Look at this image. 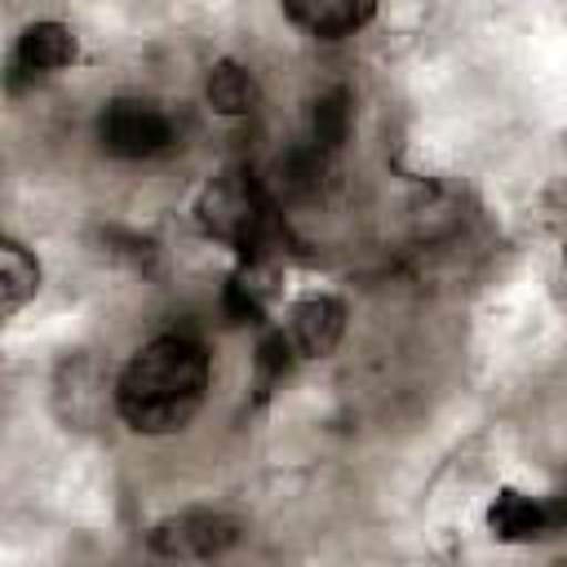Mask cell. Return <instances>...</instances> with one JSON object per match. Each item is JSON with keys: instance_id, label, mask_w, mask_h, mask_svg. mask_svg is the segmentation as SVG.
I'll list each match as a JSON object with an SVG mask.
<instances>
[{"instance_id": "cell-7", "label": "cell", "mask_w": 567, "mask_h": 567, "mask_svg": "<svg viewBox=\"0 0 567 567\" xmlns=\"http://www.w3.org/2000/svg\"><path fill=\"white\" fill-rule=\"evenodd\" d=\"M75 62V35L62 27V22H31L22 35H18V49H13V84L18 75H40V71H58Z\"/></svg>"}, {"instance_id": "cell-4", "label": "cell", "mask_w": 567, "mask_h": 567, "mask_svg": "<svg viewBox=\"0 0 567 567\" xmlns=\"http://www.w3.org/2000/svg\"><path fill=\"white\" fill-rule=\"evenodd\" d=\"M239 540V523L226 518V514H213V509H186L168 523H159L151 532V545L159 554H182V558H213V554H226L230 545Z\"/></svg>"}, {"instance_id": "cell-10", "label": "cell", "mask_w": 567, "mask_h": 567, "mask_svg": "<svg viewBox=\"0 0 567 567\" xmlns=\"http://www.w3.org/2000/svg\"><path fill=\"white\" fill-rule=\"evenodd\" d=\"M350 124H354V102L346 89H328L310 102V146H319L323 155H332L346 137H350Z\"/></svg>"}, {"instance_id": "cell-9", "label": "cell", "mask_w": 567, "mask_h": 567, "mask_svg": "<svg viewBox=\"0 0 567 567\" xmlns=\"http://www.w3.org/2000/svg\"><path fill=\"white\" fill-rule=\"evenodd\" d=\"M204 97L217 115H248L257 106V80L248 66L226 58V62H213V71L204 80Z\"/></svg>"}, {"instance_id": "cell-1", "label": "cell", "mask_w": 567, "mask_h": 567, "mask_svg": "<svg viewBox=\"0 0 567 567\" xmlns=\"http://www.w3.org/2000/svg\"><path fill=\"white\" fill-rule=\"evenodd\" d=\"M208 390V354L190 332H164L146 341L128 368L120 372L115 403L128 430L137 434H173L182 430Z\"/></svg>"}, {"instance_id": "cell-5", "label": "cell", "mask_w": 567, "mask_h": 567, "mask_svg": "<svg viewBox=\"0 0 567 567\" xmlns=\"http://www.w3.org/2000/svg\"><path fill=\"white\" fill-rule=\"evenodd\" d=\"M341 332H346V306L337 301V297H301L297 306H292V323H288V337H292V346L301 350V354H332L337 350V341H341Z\"/></svg>"}, {"instance_id": "cell-2", "label": "cell", "mask_w": 567, "mask_h": 567, "mask_svg": "<svg viewBox=\"0 0 567 567\" xmlns=\"http://www.w3.org/2000/svg\"><path fill=\"white\" fill-rule=\"evenodd\" d=\"M97 142L120 159H151L177 142L173 115L151 97H115L97 115Z\"/></svg>"}, {"instance_id": "cell-11", "label": "cell", "mask_w": 567, "mask_h": 567, "mask_svg": "<svg viewBox=\"0 0 567 567\" xmlns=\"http://www.w3.org/2000/svg\"><path fill=\"white\" fill-rule=\"evenodd\" d=\"M35 288H40V266H35V257H31L22 244L4 239V244H0V297H4V315H13L27 297H35Z\"/></svg>"}, {"instance_id": "cell-3", "label": "cell", "mask_w": 567, "mask_h": 567, "mask_svg": "<svg viewBox=\"0 0 567 567\" xmlns=\"http://www.w3.org/2000/svg\"><path fill=\"white\" fill-rule=\"evenodd\" d=\"M487 527L501 540H545L567 527V501L563 496H523L514 487L496 492L487 509Z\"/></svg>"}, {"instance_id": "cell-8", "label": "cell", "mask_w": 567, "mask_h": 567, "mask_svg": "<svg viewBox=\"0 0 567 567\" xmlns=\"http://www.w3.org/2000/svg\"><path fill=\"white\" fill-rule=\"evenodd\" d=\"M288 18L301 22L310 35L337 40V35L359 31V27L372 18V4H350V0H297V4H288Z\"/></svg>"}, {"instance_id": "cell-12", "label": "cell", "mask_w": 567, "mask_h": 567, "mask_svg": "<svg viewBox=\"0 0 567 567\" xmlns=\"http://www.w3.org/2000/svg\"><path fill=\"white\" fill-rule=\"evenodd\" d=\"M288 372V341L284 332H270L261 346H257V390L270 394V385Z\"/></svg>"}, {"instance_id": "cell-6", "label": "cell", "mask_w": 567, "mask_h": 567, "mask_svg": "<svg viewBox=\"0 0 567 567\" xmlns=\"http://www.w3.org/2000/svg\"><path fill=\"white\" fill-rule=\"evenodd\" d=\"M323 177H328V155H323L319 146L301 142V146H292V151H284V155L275 159L270 182H266V195H270L275 204H279V199H288V204L315 199V195L323 190Z\"/></svg>"}]
</instances>
